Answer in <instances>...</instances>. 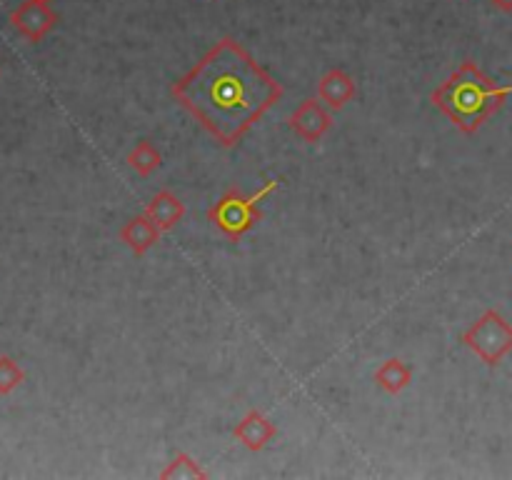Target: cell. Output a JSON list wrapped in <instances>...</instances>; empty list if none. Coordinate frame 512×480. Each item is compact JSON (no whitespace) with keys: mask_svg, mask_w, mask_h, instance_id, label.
I'll use <instances>...</instances> for the list:
<instances>
[{"mask_svg":"<svg viewBox=\"0 0 512 480\" xmlns=\"http://www.w3.org/2000/svg\"><path fill=\"white\" fill-rule=\"evenodd\" d=\"M283 93V85L235 38H220L170 85L175 103L223 148L238 145Z\"/></svg>","mask_w":512,"mask_h":480,"instance_id":"cell-1","label":"cell"},{"mask_svg":"<svg viewBox=\"0 0 512 480\" xmlns=\"http://www.w3.org/2000/svg\"><path fill=\"white\" fill-rule=\"evenodd\" d=\"M512 95V85H498L473 60H463L448 80L430 93L435 108L465 135H475Z\"/></svg>","mask_w":512,"mask_h":480,"instance_id":"cell-2","label":"cell"},{"mask_svg":"<svg viewBox=\"0 0 512 480\" xmlns=\"http://www.w3.org/2000/svg\"><path fill=\"white\" fill-rule=\"evenodd\" d=\"M280 180H268L255 193L243 195L238 188H228L213 205L208 208V223L213 225L218 233L225 238L238 243L243 235H248L255 225L260 223L263 213H260V203L268 198L273 190H278Z\"/></svg>","mask_w":512,"mask_h":480,"instance_id":"cell-3","label":"cell"},{"mask_svg":"<svg viewBox=\"0 0 512 480\" xmlns=\"http://www.w3.org/2000/svg\"><path fill=\"white\" fill-rule=\"evenodd\" d=\"M463 345L473 350L485 365L495 368L512 350V323L498 310H485L463 333Z\"/></svg>","mask_w":512,"mask_h":480,"instance_id":"cell-4","label":"cell"},{"mask_svg":"<svg viewBox=\"0 0 512 480\" xmlns=\"http://www.w3.org/2000/svg\"><path fill=\"white\" fill-rule=\"evenodd\" d=\"M8 23L13 25V30L20 38H25L28 43H40L58 25V13L50 8V3L25 0L8 15Z\"/></svg>","mask_w":512,"mask_h":480,"instance_id":"cell-5","label":"cell"},{"mask_svg":"<svg viewBox=\"0 0 512 480\" xmlns=\"http://www.w3.org/2000/svg\"><path fill=\"white\" fill-rule=\"evenodd\" d=\"M290 130L305 143H320L323 135L333 128V115L325 110V105L318 98H305L288 118Z\"/></svg>","mask_w":512,"mask_h":480,"instance_id":"cell-6","label":"cell"},{"mask_svg":"<svg viewBox=\"0 0 512 480\" xmlns=\"http://www.w3.org/2000/svg\"><path fill=\"white\" fill-rule=\"evenodd\" d=\"M233 438L253 453H260V450L268 448V443L278 438V428L268 415L260 413L258 408H250L233 428Z\"/></svg>","mask_w":512,"mask_h":480,"instance_id":"cell-7","label":"cell"},{"mask_svg":"<svg viewBox=\"0 0 512 480\" xmlns=\"http://www.w3.org/2000/svg\"><path fill=\"white\" fill-rule=\"evenodd\" d=\"M318 95L330 110H343L358 95V83L343 68H330L318 80Z\"/></svg>","mask_w":512,"mask_h":480,"instance_id":"cell-8","label":"cell"},{"mask_svg":"<svg viewBox=\"0 0 512 480\" xmlns=\"http://www.w3.org/2000/svg\"><path fill=\"white\" fill-rule=\"evenodd\" d=\"M160 233H163V230H160L158 225H155L153 220L143 213V215H135V218H130L128 223L120 228L118 235H120V240H123V243L128 245V248L140 258V255H145L155 243H158Z\"/></svg>","mask_w":512,"mask_h":480,"instance_id":"cell-9","label":"cell"},{"mask_svg":"<svg viewBox=\"0 0 512 480\" xmlns=\"http://www.w3.org/2000/svg\"><path fill=\"white\" fill-rule=\"evenodd\" d=\"M145 215L158 225L160 230H170L185 218V203L170 190H158L148 205H145Z\"/></svg>","mask_w":512,"mask_h":480,"instance_id":"cell-10","label":"cell"},{"mask_svg":"<svg viewBox=\"0 0 512 480\" xmlns=\"http://www.w3.org/2000/svg\"><path fill=\"white\" fill-rule=\"evenodd\" d=\"M375 383H378V388L385 390L388 395H398L413 383V368H410L405 360L390 358L375 370Z\"/></svg>","mask_w":512,"mask_h":480,"instance_id":"cell-11","label":"cell"},{"mask_svg":"<svg viewBox=\"0 0 512 480\" xmlns=\"http://www.w3.org/2000/svg\"><path fill=\"white\" fill-rule=\"evenodd\" d=\"M125 163H128V168L135 170L140 178H148V175H153L155 170L163 165V155H160V150L155 148L150 140H140V143H135L133 150L125 155Z\"/></svg>","mask_w":512,"mask_h":480,"instance_id":"cell-12","label":"cell"},{"mask_svg":"<svg viewBox=\"0 0 512 480\" xmlns=\"http://www.w3.org/2000/svg\"><path fill=\"white\" fill-rule=\"evenodd\" d=\"M160 478L163 480H203V478H210L208 470L200 468L198 460L193 458V455L188 453H178L173 460H170L168 465H165L163 470H160Z\"/></svg>","mask_w":512,"mask_h":480,"instance_id":"cell-13","label":"cell"},{"mask_svg":"<svg viewBox=\"0 0 512 480\" xmlns=\"http://www.w3.org/2000/svg\"><path fill=\"white\" fill-rule=\"evenodd\" d=\"M25 383V370L10 355H0V395H10Z\"/></svg>","mask_w":512,"mask_h":480,"instance_id":"cell-14","label":"cell"},{"mask_svg":"<svg viewBox=\"0 0 512 480\" xmlns=\"http://www.w3.org/2000/svg\"><path fill=\"white\" fill-rule=\"evenodd\" d=\"M493 8H498L500 13H512V0H490Z\"/></svg>","mask_w":512,"mask_h":480,"instance_id":"cell-15","label":"cell"},{"mask_svg":"<svg viewBox=\"0 0 512 480\" xmlns=\"http://www.w3.org/2000/svg\"><path fill=\"white\" fill-rule=\"evenodd\" d=\"M40 3H53V0H40Z\"/></svg>","mask_w":512,"mask_h":480,"instance_id":"cell-16","label":"cell"},{"mask_svg":"<svg viewBox=\"0 0 512 480\" xmlns=\"http://www.w3.org/2000/svg\"><path fill=\"white\" fill-rule=\"evenodd\" d=\"M0 75H3V70H0Z\"/></svg>","mask_w":512,"mask_h":480,"instance_id":"cell-17","label":"cell"}]
</instances>
